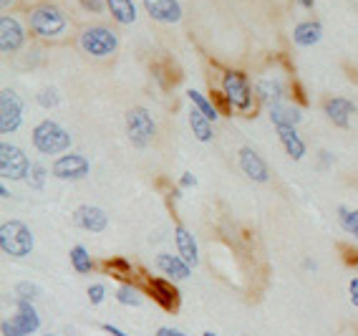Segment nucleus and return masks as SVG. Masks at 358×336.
<instances>
[{
    "mask_svg": "<svg viewBox=\"0 0 358 336\" xmlns=\"http://www.w3.org/2000/svg\"><path fill=\"white\" fill-rule=\"evenodd\" d=\"M220 99H224L227 109L250 114L255 109V84H250V78L237 69H227L220 76Z\"/></svg>",
    "mask_w": 358,
    "mask_h": 336,
    "instance_id": "nucleus-1",
    "label": "nucleus"
},
{
    "mask_svg": "<svg viewBox=\"0 0 358 336\" xmlns=\"http://www.w3.org/2000/svg\"><path fill=\"white\" fill-rule=\"evenodd\" d=\"M28 31L41 41H56L69 31V15L56 3H38L28 10Z\"/></svg>",
    "mask_w": 358,
    "mask_h": 336,
    "instance_id": "nucleus-2",
    "label": "nucleus"
},
{
    "mask_svg": "<svg viewBox=\"0 0 358 336\" xmlns=\"http://www.w3.org/2000/svg\"><path fill=\"white\" fill-rule=\"evenodd\" d=\"M36 248V235H33L31 225L23 220H3L0 223V253L13 260L28 258Z\"/></svg>",
    "mask_w": 358,
    "mask_h": 336,
    "instance_id": "nucleus-3",
    "label": "nucleus"
},
{
    "mask_svg": "<svg viewBox=\"0 0 358 336\" xmlns=\"http://www.w3.org/2000/svg\"><path fill=\"white\" fill-rule=\"evenodd\" d=\"M31 144L38 155H66L73 144V136L56 119H41L31 132Z\"/></svg>",
    "mask_w": 358,
    "mask_h": 336,
    "instance_id": "nucleus-4",
    "label": "nucleus"
},
{
    "mask_svg": "<svg viewBox=\"0 0 358 336\" xmlns=\"http://www.w3.org/2000/svg\"><path fill=\"white\" fill-rule=\"evenodd\" d=\"M124 132L131 147L147 149L157 136V119L152 117V111L147 106H131L124 117Z\"/></svg>",
    "mask_w": 358,
    "mask_h": 336,
    "instance_id": "nucleus-5",
    "label": "nucleus"
},
{
    "mask_svg": "<svg viewBox=\"0 0 358 336\" xmlns=\"http://www.w3.org/2000/svg\"><path fill=\"white\" fill-rule=\"evenodd\" d=\"M78 46L91 59H109L119 51V36L109 26H86L78 36Z\"/></svg>",
    "mask_w": 358,
    "mask_h": 336,
    "instance_id": "nucleus-6",
    "label": "nucleus"
},
{
    "mask_svg": "<svg viewBox=\"0 0 358 336\" xmlns=\"http://www.w3.org/2000/svg\"><path fill=\"white\" fill-rule=\"evenodd\" d=\"M33 169V162L18 144L3 139L0 142V177L3 182H26Z\"/></svg>",
    "mask_w": 358,
    "mask_h": 336,
    "instance_id": "nucleus-7",
    "label": "nucleus"
},
{
    "mask_svg": "<svg viewBox=\"0 0 358 336\" xmlns=\"http://www.w3.org/2000/svg\"><path fill=\"white\" fill-rule=\"evenodd\" d=\"M91 175L89 157L78 155V152H66L51 162V177L61 182H81Z\"/></svg>",
    "mask_w": 358,
    "mask_h": 336,
    "instance_id": "nucleus-8",
    "label": "nucleus"
},
{
    "mask_svg": "<svg viewBox=\"0 0 358 336\" xmlns=\"http://www.w3.org/2000/svg\"><path fill=\"white\" fill-rule=\"evenodd\" d=\"M23 127V99L15 89L0 91V134H15Z\"/></svg>",
    "mask_w": 358,
    "mask_h": 336,
    "instance_id": "nucleus-9",
    "label": "nucleus"
},
{
    "mask_svg": "<svg viewBox=\"0 0 358 336\" xmlns=\"http://www.w3.org/2000/svg\"><path fill=\"white\" fill-rule=\"evenodd\" d=\"M26 46V26L13 13L0 15V53L15 56Z\"/></svg>",
    "mask_w": 358,
    "mask_h": 336,
    "instance_id": "nucleus-10",
    "label": "nucleus"
},
{
    "mask_svg": "<svg viewBox=\"0 0 358 336\" xmlns=\"http://www.w3.org/2000/svg\"><path fill=\"white\" fill-rule=\"evenodd\" d=\"M147 293L152 301H157L162 309L172 311V314L179 309V304H182V293H179V288L174 286V281H169V278H164V276L147 278Z\"/></svg>",
    "mask_w": 358,
    "mask_h": 336,
    "instance_id": "nucleus-11",
    "label": "nucleus"
},
{
    "mask_svg": "<svg viewBox=\"0 0 358 336\" xmlns=\"http://www.w3.org/2000/svg\"><path fill=\"white\" fill-rule=\"evenodd\" d=\"M71 223L78 227V230H86V233H103L109 227V215L106 210L99 205H78L71 215Z\"/></svg>",
    "mask_w": 358,
    "mask_h": 336,
    "instance_id": "nucleus-12",
    "label": "nucleus"
},
{
    "mask_svg": "<svg viewBox=\"0 0 358 336\" xmlns=\"http://www.w3.org/2000/svg\"><path fill=\"white\" fill-rule=\"evenodd\" d=\"M237 167H240V172H243L248 180L257 182V185H265V182L270 180L268 162L262 160L252 147H248V144L240 147V152H237Z\"/></svg>",
    "mask_w": 358,
    "mask_h": 336,
    "instance_id": "nucleus-13",
    "label": "nucleus"
},
{
    "mask_svg": "<svg viewBox=\"0 0 358 336\" xmlns=\"http://www.w3.org/2000/svg\"><path fill=\"white\" fill-rule=\"evenodd\" d=\"M141 8L154 23H162V26H177L185 15L179 0H141Z\"/></svg>",
    "mask_w": 358,
    "mask_h": 336,
    "instance_id": "nucleus-14",
    "label": "nucleus"
},
{
    "mask_svg": "<svg viewBox=\"0 0 358 336\" xmlns=\"http://www.w3.org/2000/svg\"><path fill=\"white\" fill-rule=\"evenodd\" d=\"M255 97L265 106H275V104L288 102V86L280 76H260L255 81Z\"/></svg>",
    "mask_w": 358,
    "mask_h": 336,
    "instance_id": "nucleus-15",
    "label": "nucleus"
},
{
    "mask_svg": "<svg viewBox=\"0 0 358 336\" xmlns=\"http://www.w3.org/2000/svg\"><path fill=\"white\" fill-rule=\"evenodd\" d=\"M154 268L169 281H187L192 276V265L187 263L182 255H172V253H157Z\"/></svg>",
    "mask_w": 358,
    "mask_h": 336,
    "instance_id": "nucleus-16",
    "label": "nucleus"
},
{
    "mask_svg": "<svg viewBox=\"0 0 358 336\" xmlns=\"http://www.w3.org/2000/svg\"><path fill=\"white\" fill-rule=\"evenodd\" d=\"M323 111H326V119L333 127L348 130L351 127V117L356 114V104L345 97H331L326 102V106H323Z\"/></svg>",
    "mask_w": 358,
    "mask_h": 336,
    "instance_id": "nucleus-17",
    "label": "nucleus"
},
{
    "mask_svg": "<svg viewBox=\"0 0 358 336\" xmlns=\"http://www.w3.org/2000/svg\"><path fill=\"white\" fill-rule=\"evenodd\" d=\"M270 122L275 130H298L303 122V111L298 104L293 102H282V104H275V106H270Z\"/></svg>",
    "mask_w": 358,
    "mask_h": 336,
    "instance_id": "nucleus-18",
    "label": "nucleus"
},
{
    "mask_svg": "<svg viewBox=\"0 0 358 336\" xmlns=\"http://www.w3.org/2000/svg\"><path fill=\"white\" fill-rule=\"evenodd\" d=\"M174 246H177V255L187 260V263L192 265H199V246H197V238L192 235V230L182 223L174 225Z\"/></svg>",
    "mask_w": 358,
    "mask_h": 336,
    "instance_id": "nucleus-19",
    "label": "nucleus"
},
{
    "mask_svg": "<svg viewBox=\"0 0 358 336\" xmlns=\"http://www.w3.org/2000/svg\"><path fill=\"white\" fill-rule=\"evenodd\" d=\"M290 36H293V43L298 46V48H313V46H318L320 38H323V23L315 18H306V20H301V23H295Z\"/></svg>",
    "mask_w": 358,
    "mask_h": 336,
    "instance_id": "nucleus-20",
    "label": "nucleus"
},
{
    "mask_svg": "<svg viewBox=\"0 0 358 336\" xmlns=\"http://www.w3.org/2000/svg\"><path fill=\"white\" fill-rule=\"evenodd\" d=\"M15 323H18L20 329L26 331V336H33L41 331V316H38V309L33 301L28 298H18L15 296Z\"/></svg>",
    "mask_w": 358,
    "mask_h": 336,
    "instance_id": "nucleus-21",
    "label": "nucleus"
},
{
    "mask_svg": "<svg viewBox=\"0 0 358 336\" xmlns=\"http://www.w3.org/2000/svg\"><path fill=\"white\" fill-rule=\"evenodd\" d=\"M106 10L119 26H131L139 18V8L134 0H106Z\"/></svg>",
    "mask_w": 358,
    "mask_h": 336,
    "instance_id": "nucleus-22",
    "label": "nucleus"
},
{
    "mask_svg": "<svg viewBox=\"0 0 358 336\" xmlns=\"http://www.w3.org/2000/svg\"><path fill=\"white\" fill-rule=\"evenodd\" d=\"M275 132H278V139H280L282 149H285V155L293 162H301L303 157L308 155V147H306V142H303V136L298 134V130H275Z\"/></svg>",
    "mask_w": 358,
    "mask_h": 336,
    "instance_id": "nucleus-23",
    "label": "nucleus"
},
{
    "mask_svg": "<svg viewBox=\"0 0 358 336\" xmlns=\"http://www.w3.org/2000/svg\"><path fill=\"white\" fill-rule=\"evenodd\" d=\"M212 124L215 122H210L199 109H194V106L189 109V132L194 134L197 142H212L215 139V127Z\"/></svg>",
    "mask_w": 358,
    "mask_h": 336,
    "instance_id": "nucleus-24",
    "label": "nucleus"
},
{
    "mask_svg": "<svg viewBox=\"0 0 358 336\" xmlns=\"http://www.w3.org/2000/svg\"><path fill=\"white\" fill-rule=\"evenodd\" d=\"M69 263L71 268H73V273H78V276H89L94 268H96V263H94V258L89 255V248L86 246H73L69 251Z\"/></svg>",
    "mask_w": 358,
    "mask_h": 336,
    "instance_id": "nucleus-25",
    "label": "nucleus"
},
{
    "mask_svg": "<svg viewBox=\"0 0 358 336\" xmlns=\"http://www.w3.org/2000/svg\"><path fill=\"white\" fill-rule=\"evenodd\" d=\"M187 99H189V104H192L194 109H199L202 114H205L210 122H217L220 119V109H217V104L212 102L207 94H202L199 89H189L187 91Z\"/></svg>",
    "mask_w": 358,
    "mask_h": 336,
    "instance_id": "nucleus-26",
    "label": "nucleus"
},
{
    "mask_svg": "<svg viewBox=\"0 0 358 336\" xmlns=\"http://www.w3.org/2000/svg\"><path fill=\"white\" fill-rule=\"evenodd\" d=\"M144 291H141L139 286L134 284H122L119 288H116V301L122 306H129V309H139V306H144Z\"/></svg>",
    "mask_w": 358,
    "mask_h": 336,
    "instance_id": "nucleus-27",
    "label": "nucleus"
},
{
    "mask_svg": "<svg viewBox=\"0 0 358 336\" xmlns=\"http://www.w3.org/2000/svg\"><path fill=\"white\" fill-rule=\"evenodd\" d=\"M338 215V225L345 235H351V238L358 240V207H345V205H338L336 210Z\"/></svg>",
    "mask_w": 358,
    "mask_h": 336,
    "instance_id": "nucleus-28",
    "label": "nucleus"
},
{
    "mask_svg": "<svg viewBox=\"0 0 358 336\" xmlns=\"http://www.w3.org/2000/svg\"><path fill=\"white\" fill-rule=\"evenodd\" d=\"M48 172H51V169L45 167V164H41V162H33V169H31V175H28L26 185H28L31 190H36V192H41V190L45 188Z\"/></svg>",
    "mask_w": 358,
    "mask_h": 336,
    "instance_id": "nucleus-29",
    "label": "nucleus"
},
{
    "mask_svg": "<svg viewBox=\"0 0 358 336\" xmlns=\"http://www.w3.org/2000/svg\"><path fill=\"white\" fill-rule=\"evenodd\" d=\"M61 91L56 89V86H45V89H41L38 94H36V102H38L41 109H56L58 104H61Z\"/></svg>",
    "mask_w": 358,
    "mask_h": 336,
    "instance_id": "nucleus-30",
    "label": "nucleus"
},
{
    "mask_svg": "<svg viewBox=\"0 0 358 336\" xmlns=\"http://www.w3.org/2000/svg\"><path fill=\"white\" fill-rule=\"evenodd\" d=\"M103 268H106V271H109L114 278H119V281H124V284H131V281H129V278H131V265H129V260H124V258H114V260H111V263H109V260H106V263H103Z\"/></svg>",
    "mask_w": 358,
    "mask_h": 336,
    "instance_id": "nucleus-31",
    "label": "nucleus"
},
{
    "mask_svg": "<svg viewBox=\"0 0 358 336\" xmlns=\"http://www.w3.org/2000/svg\"><path fill=\"white\" fill-rule=\"evenodd\" d=\"M15 296L28 298V301H36V298L41 296V288L36 284H31V281H20V284L15 286Z\"/></svg>",
    "mask_w": 358,
    "mask_h": 336,
    "instance_id": "nucleus-32",
    "label": "nucleus"
},
{
    "mask_svg": "<svg viewBox=\"0 0 358 336\" xmlns=\"http://www.w3.org/2000/svg\"><path fill=\"white\" fill-rule=\"evenodd\" d=\"M86 296H89V304L91 306L103 304V298H106V286H103V284H91L89 291H86Z\"/></svg>",
    "mask_w": 358,
    "mask_h": 336,
    "instance_id": "nucleus-33",
    "label": "nucleus"
},
{
    "mask_svg": "<svg viewBox=\"0 0 358 336\" xmlns=\"http://www.w3.org/2000/svg\"><path fill=\"white\" fill-rule=\"evenodd\" d=\"M0 334L3 336H26V331L15 323V318H3V321H0Z\"/></svg>",
    "mask_w": 358,
    "mask_h": 336,
    "instance_id": "nucleus-34",
    "label": "nucleus"
},
{
    "mask_svg": "<svg viewBox=\"0 0 358 336\" xmlns=\"http://www.w3.org/2000/svg\"><path fill=\"white\" fill-rule=\"evenodd\" d=\"M78 6H81L86 13L99 15V13H103V10H106V0H78Z\"/></svg>",
    "mask_w": 358,
    "mask_h": 336,
    "instance_id": "nucleus-35",
    "label": "nucleus"
},
{
    "mask_svg": "<svg viewBox=\"0 0 358 336\" xmlns=\"http://www.w3.org/2000/svg\"><path fill=\"white\" fill-rule=\"evenodd\" d=\"M192 188H197V175L182 172V177H179V190H192Z\"/></svg>",
    "mask_w": 358,
    "mask_h": 336,
    "instance_id": "nucleus-36",
    "label": "nucleus"
},
{
    "mask_svg": "<svg viewBox=\"0 0 358 336\" xmlns=\"http://www.w3.org/2000/svg\"><path fill=\"white\" fill-rule=\"evenodd\" d=\"M154 336H189V334H185L182 329H174V326H159Z\"/></svg>",
    "mask_w": 358,
    "mask_h": 336,
    "instance_id": "nucleus-37",
    "label": "nucleus"
},
{
    "mask_svg": "<svg viewBox=\"0 0 358 336\" xmlns=\"http://www.w3.org/2000/svg\"><path fill=\"white\" fill-rule=\"evenodd\" d=\"M348 296H351V304L358 309V276L351 278V284H348Z\"/></svg>",
    "mask_w": 358,
    "mask_h": 336,
    "instance_id": "nucleus-38",
    "label": "nucleus"
},
{
    "mask_svg": "<svg viewBox=\"0 0 358 336\" xmlns=\"http://www.w3.org/2000/svg\"><path fill=\"white\" fill-rule=\"evenodd\" d=\"M101 329L106 331L109 336H129V334H124V331L119 329V326H114V323H101Z\"/></svg>",
    "mask_w": 358,
    "mask_h": 336,
    "instance_id": "nucleus-39",
    "label": "nucleus"
},
{
    "mask_svg": "<svg viewBox=\"0 0 358 336\" xmlns=\"http://www.w3.org/2000/svg\"><path fill=\"white\" fill-rule=\"evenodd\" d=\"M295 3H298L303 10H313V8H315V0H295Z\"/></svg>",
    "mask_w": 358,
    "mask_h": 336,
    "instance_id": "nucleus-40",
    "label": "nucleus"
},
{
    "mask_svg": "<svg viewBox=\"0 0 358 336\" xmlns=\"http://www.w3.org/2000/svg\"><path fill=\"white\" fill-rule=\"evenodd\" d=\"M15 3H18V0H0V8H3V13H8V10L15 6Z\"/></svg>",
    "mask_w": 358,
    "mask_h": 336,
    "instance_id": "nucleus-41",
    "label": "nucleus"
},
{
    "mask_svg": "<svg viewBox=\"0 0 358 336\" xmlns=\"http://www.w3.org/2000/svg\"><path fill=\"white\" fill-rule=\"evenodd\" d=\"M10 195H13V192H10V190L6 188V182H0V197H3V200H8Z\"/></svg>",
    "mask_w": 358,
    "mask_h": 336,
    "instance_id": "nucleus-42",
    "label": "nucleus"
},
{
    "mask_svg": "<svg viewBox=\"0 0 358 336\" xmlns=\"http://www.w3.org/2000/svg\"><path fill=\"white\" fill-rule=\"evenodd\" d=\"M320 160H323V164H333V157L328 152H320Z\"/></svg>",
    "mask_w": 358,
    "mask_h": 336,
    "instance_id": "nucleus-43",
    "label": "nucleus"
},
{
    "mask_svg": "<svg viewBox=\"0 0 358 336\" xmlns=\"http://www.w3.org/2000/svg\"><path fill=\"white\" fill-rule=\"evenodd\" d=\"M202 336H217V334H215V331H205Z\"/></svg>",
    "mask_w": 358,
    "mask_h": 336,
    "instance_id": "nucleus-44",
    "label": "nucleus"
},
{
    "mask_svg": "<svg viewBox=\"0 0 358 336\" xmlns=\"http://www.w3.org/2000/svg\"><path fill=\"white\" fill-rule=\"evenodd\" d=\"M41 336H61V334H48V331H45V334H41Z\"/></svg>",
    "mask_w": 358,
    "mask_h": 336,
    "instance_id": "nucleus-45",
    "label": "nucleus"
}]
</instances>
